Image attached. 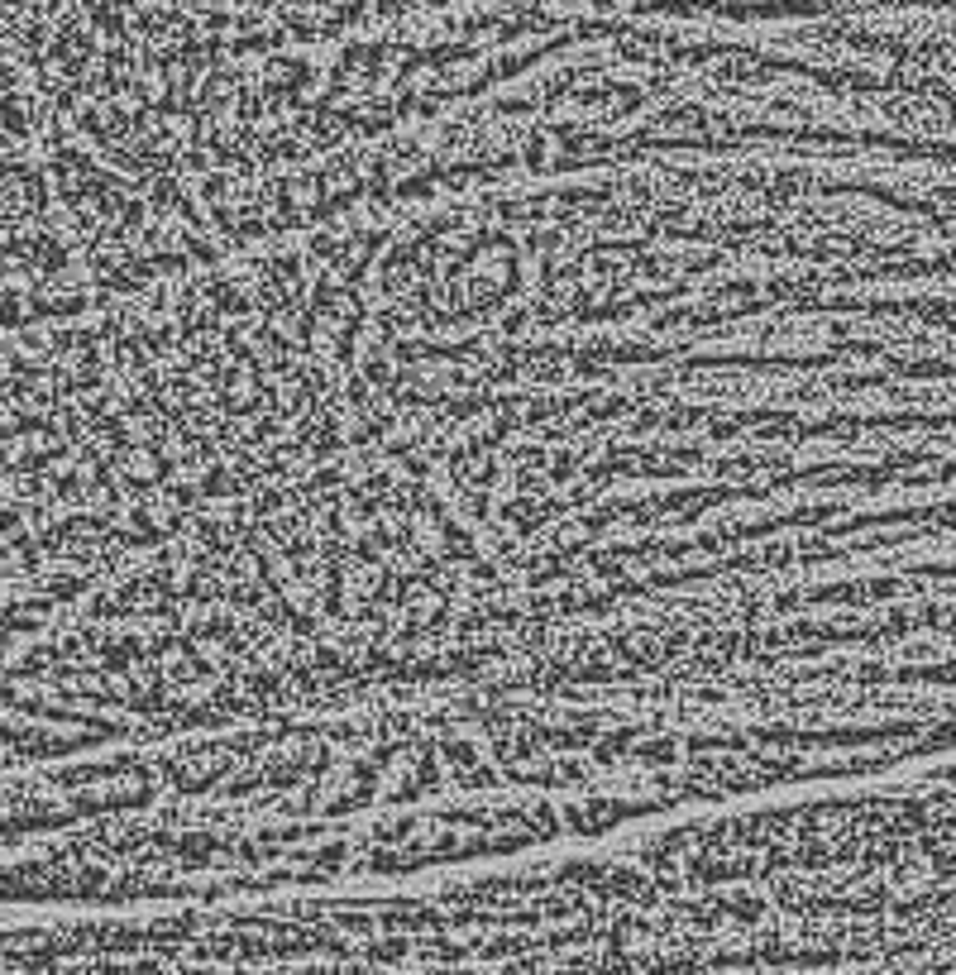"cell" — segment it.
<instances>
[]
</instances>
